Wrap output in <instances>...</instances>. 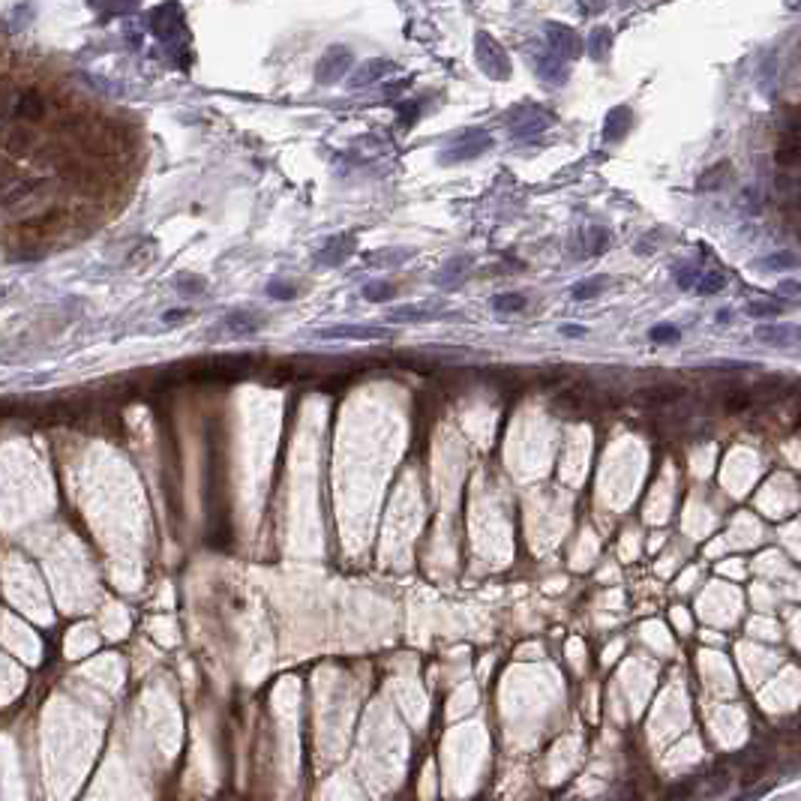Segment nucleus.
<instances>
[{
  "label": "nucleus",
  "mask_w": 801,
  "mask_h": 801,
  "mask_svg": "<svg viewBox=\"0 0 801 801\" xmlns=\"http://www.w3.org/2000/svg\"><path fill=\"white\" fill-rule=\"evenodd\" d=\"M795 336H798V331L793 324H771V327H760V331H757V340L762 345H777V348L793 345Z\"/></svg>",
  "instance_id": "obj_16"
},
{
  "label": "nucleus",
  "mask_w": 801,
  "mask_h": 801,
  "mask_svg": "<svg viewBox=\"0 0 801 801\" xmlns=\"http://www.w3.org/2000/svg\"><path fill=\"white\" fill-rule=\"evenodd\" d=\"M684 397V387L681 385H648V387H639L634 397V405L639 409H669Z\"/></svg>",
  "instance_id": "obj_7"
},
{
  "label": "nucleus",
  "mask_w": 801,
  "mask_h": 801,
  "mask_svg": "<svg viewBox=\"0 0 801 801\" xmlns=\"http://www.w3.org/2000/svg\"><path fill=\"white\" fill-rule=\"evenodd\" d=\"M6 295H9V288H6V286H0V300H4Z\"/></svg>",
  "instance_id": "obj_40"
},
{
  "label": "nucleus",
  "mask_w": 801,
  "mask_h": 801,
  "mask_svg": "<svg viewBox=\"0 0 801 801\" xmlns=\"http://www.w3.org/2000/svg\"><path fill=\"white\" fill-rule=\"evenodd\" d=\"M63 225V213L60 210H51V213H39V217L33 219H25L15 225V241L21 246L27 243H39V241H49V234H54Z\"/></svg>",
  "instance_id": "obj_6"
},
{
  "label": "nucleus",
  "mask_w": 801,
  "mask_h": 801,
  "mask_svg": "<svg viewBox=\"0 0 801 801\" xmlns=\"http://www.w3.org/2000/svg\"><path fill=\"white\" fill-rule=\"evenodd\" d=\"M319 340H381V336H390L387 327L378 324H333V327H321Z\"/></svg>",
  "instance_id": "obj_9"
},
{
  "label": "nucleus",
  "mask_w": 801,
  "mask_h": 801,
  "mask_svg": "<svg viewBox=\"0 0 801 801\" xmlns=\"http://www.w3.org/2000/svg\"><path fill=\"white\" fill-rule=\"evenodd\" d=\"M648 336L654 342H679L681 331L675 324H658V327H651V331H648Z\"/></svg>",
  "instance_id": "obj_33"
},
{
  "label": "nucleus",
  "mask_w": 801,
  "mask_h": 801,
  "mask_svg": "<svg viewBox=\"0 0 801 801\" xmlns=\"http://www.w3.org/2000/svg\"><path fill=\"white\" fill-rule=\"evenodd\" d=\"M783 312L781 300H750L748 303V315L750 319H777Z\"/></svg>",
  "instance_id": "obj_25"
},
{
  "label": "nucleus",
  "mask_w": 801,
  "mask_h": 801,
  "mask_svg": "<svg viewBox=\"0 0 801 801\" xmlns=\"http://www.w3.org/2000/svg\"><path fill=\"white\" fill-rule=\"evenodd\" d=\"M525 307H528V297L520 295V291H504V295L492 297V309L495 312H523Z\"/></svg>",
  "instance_id": "obj_22"
},
{
  "label": "nucleus",
  "mask_w": 801,
  "mask_h": 801,
  "mask_svg": "<svg viewBox=\"0 0 801 801\" xmlns=\"http://www.w3.org/2000/svg\"><path fill=\"white\" fill-rule=\"evenodd\" d=\"M561 336L579 340V336H585V327H579V324H561Z\"/></svg>",
  "instance_id": "obj_36"
},
{
  "label": "nucleus",
  "mask_w": 801,
  "mask_h": 801,
  "mask_svg": "<svg viewBox=\"0 0 801 801\" xmlns=\"http://www.w3.org/2000/svg\"><path fill=\"white\" fill-rule=\"evenodd\" d=\"M45 186V180H27V184H18L13 193H9L6 198H4V205L6 207H13V205H18V201H25V198H30L37 189H42Z\"/></svg>",
  "instance_id": "obj_28"
},
{
  "label": "nucleus",
  "mask_w": 801,
  "mask_h": 801,
  "mask_svg": "<svg viewBox=\"0 0 801 801\" xmlns=\"http://www.w3.org/2000/svg\"><path fill=\"white\" fill-rule=\"evenodd\" d=\"M717 321H720V324L732 321V312H729V309H720V312H717Z\"/></svg>",
  "instance_id": "obj_39"
},
{
  "label": "nucleus",
  "mask_w": 801,
  "mask_h": 801,
  "mask_svg": "<svg viewBox=\"0 0 801 801\" xmlns=\"http://www.w3.org/2000/svg\"><path fill=\"white\" fill-rule=\"evenodd\" d=\"M753 405V399H750V390H729L726 397H724V409L729 411V414H738V411H744V409H750Z\"/></svg>",
  "instance_id": "obj_29"
},
{
  "label": "nucleus",
  "mask_w": 801,
  "mask_h": 801,
  "mask_svg": "<svg viewBox=\"0 0 801 801\" xmlns=\"http://www.w3.org/2000/svg\"><path fill=\"white\" fill-rule=\"evenodd\" d=\"M534 72H537L540 82H546V84H552V87H558V84L568 82V63L558 60L549 49L540 51L537 58H534Z\"/></svg>",
  "instance_id": "obj_11"
},
{
  "label": "nucleus",
  "mask_w": 801,
  "mask_h": 801,
  "mask_svg": "<svg viewBox=\"0 0 801 801\" xmlns=\"http://www.w3.org/2000/svg\"><path fill=\"white\" fill-rule=\"evenodd\" d=\"M726 286V279H724V274H715V270H708V274H699V279H696V291L699 295H717L720 288Z\"/></svg>",
  "instance_id": "obj_27"
},
{
  "label": "nucleus",
  "mask_w": 801,
  "mask_h": 801,
  "mask_svg": "<svg viewBox=\"0 0 801 801\" xmlns=\"http://www.w3.org/2000/svg\"><path fill=\"white\" fill-rule=\"evenodd\" d=\"M757 264H760V270H769V274H774V270H793V267L798 264V255L789 252V250H781V252H774V255L760 258Z\"/></svg>",
  "instance_id": "obj_21"
},
{
  "label": "nucleus",
  "mask_w": 801,
  "mask_h": 801,
  "mask_svg": "<svg viewBox=\"0 0 801 801\" xmlns=\"http://www.w3.org/2000/svg\"><path fill=\"white\" fill-rule=\"evenodd\" d=\"M205 286H207V279L198 276V274H180V276H174V288L180 291V295H186V297L205 295Z\"/></svg>",
  "instance_id": "obj_24"
},
{
  "label": "nucleus",
  "mask_w": 801,
  "mask_h": 801,
  "mask_svg": "<svg viewBox=\"0 0 801 801\" xmlns=\"http://www.w3.org/2000/svg\"><path fill=\"white\" fill-rule=\"evenodd\" d=\"M609 45H613V33H609L606 27H594L591 37H589V42H585V51H589V58L603 60Z\"/></svg>",
  "instance_id": "obj_19"
},
{
  "label": "nucleus",
  "mask_w": 801,
  "mask_h": 801,
  "mask_svg": "<svg viewBox=\"0 0 801 801\" xmlns=\"http://www.w3.org/2000/svg\"><path fill=\"white\" fill-rule=\"evenodd\" d=\"M352 63H354V54L348 45H331V49L321 54L319 66H315V82H321V84L340 82V78L352 70Z\"/></svg>",
  "instance_id": "obj_5"
},
{
  "label": "nucleus",
  "mask_w": 801,
  "mask_h": 801,
  "mask_svg": "<svg viewBox=\"0 0 801 801\" xmlns=\"http://www.w3.org/2000/svg\"><path fill=\"white\" fill-rule=\"evenodd\" d=\"M777 288H781V291H783V295H786V297H795V295H798V282H793V279H786V282H781V286H777Z\"/></svg>",
  "instance_id": "obj_37"
},
{
  "label": "nucleus",
  "mask_w": 801,
  "mask_h": 801,
  "mask_svg": "<svg viewBox=\"0 0 801 801\" xmlns=\"http://www.w3.org/2000/svg\"><path fill=\"white\" fill-rule=\"evenodd\" d=\"M267 295L274 297V300H295V297L300 295V288H297V286H291V282L274 279V282L267 286Z\"/></svg>",
  "instance_id": "obj_31"
},
{
  "label": "nucleus",
  "mask_w": 801,
  "mask_h": 801,
  "mask_svg": "<svg viewBox=\"0 0 801 801\" xmlns=\"http://www.w3.org/2000/svg\"><path fill=\"white\" fill-rule=\"evenodd\" d=\"M609 286V279L606 276H591V279H582V282H577L573 286V300H591V297H597V295H603V288Z\"/></svg>",
  "instance_id": "obj_20"
},
{
  "label": "nucleus",
  "mask_w": 801,
  "mask_h": 801,
  "mask_svg": "<svg viewBox=\"0 0 801 801\" xmlns=\"http://www.w3.org/2000/svg\"><path fill=\"white\" fill-rule=\"evenodd\" d=\"M42 115H45V99L37 94V90H27V94L18 96V103H15L18 120H42Z\"/></svg>",
  "instance_id": "obj_17"
},
{
  "label": "nucleus",
  "mask_w": 801,
  "mask_h": 801,
  "mask_svg": "<svg viewBox=\"0 0 801 801\" xmlns=\"http://www.w3.org/2000/svg\"><path fill=\"white\" fill-rule=\"evenodd\" d=\"M13 180V168H9V162H0V186L9 184Z\"/></svg>",
  "instance_id": "obj_38"
},
{
  "label": "nucleus",
  "mask_w": 801,
  "mask_h": 801,
  "mask_svg": "<svg viewBox=\"0 0 801 801\" xmlns=\"http://www.w3.org/2000/svg\"><path fill=\"white\" fill-rule=\"evenodd\" d=\"M475 58H478V66L483 72H487L489 78H495V82H504L507 75H511V60H507V51L499 45V39H492L489 33H478L475 37Z\"/></svg>",
  "instance_id": "obj_3"
},
{
  "label": "nucleus",
  "mask_w": 801,
  "mask_h": 801,
  "mask_svg": "<svg viewBox=\"0 0 801 801\" xmlns=\"http://www.w3.org/2000/svg\"><path fill=\"white\" fill-rule=\"evenodd\" d=\"M255 369V357H205V360H193V364L172 369L168 378L172 381H238L243 376H250Z\"/></svg>",
  "instance_id": "obj_1"
},
{
  "label": "nucleus",
  "mask_w": 801,
  "mask_h": 801,
  "mask_svg": "<svg viewBox=\"0 0 801 801\" xmlns=\"http://www.w3.org/2000/svg\"><path fill=\"white\" fill-rule=\"evenodd\" d=\"M409 258H411V250H405V246H385V250L366 252V264L369 267H399Z\"/></svg>",
  "instance_id": "obj_15"
},
{
  "label": "nucleus",
  "mask_w": 801,
  "mask_h": 801,
  "mask_svg": "<svg viewBox=\"0 0 801 801\" xmlns=\"http://www.w3.org/2000/svg\"><path fill=\"white\" fill-rule=\"evenodd\" d=\"M487 150H492V139L483 129H466L459 132L456 139L447 141V148L438 153V162L442 165H459V162H468V160H478Z\"/></svg>",
  "instance_id": "obj_2"
},
{
  "label": "nucleus",
  "mask_w": 801,
  "mask_h": 801,
  "mask_svg": "<svg viewBox=\"0 0 801 801\" xmlns=\"http://www.w3.org/2000/svg\"><path fill=\"white\" fill-rule=\"evenodd\" d=\"M189 319H193V312H189V309H168V312L162 315L165 324H184V321H189Z\"/></svg>",
  "instance_id": "obj_35"
},
{
  "label": "nucleus",
  "mask_w": 801,
  "mask_h": 801,
  "mask_svg": "<svg viewBox=\"0 0 801 801\" xmlns=\"http://www.w3.org/2000/svg\"><path fill=\"white\" fill-rule=\"evenodd\" d=\"M630 127H634V111L624 108V105H618V108H613V111L606 115L603 139H606V141H622Z\"/></svg>",
  "instance_id": "obj_14"
},
{
  "label": "nucleus",
  "mask_w": 801,
  "mask_h": 801,
  "mask_svg": "<svg viewBox=\"0 0 801 801\" xmlns=\"http://www.w3.org/2000/svg\"><path fill=\"white\" fill-rule=\"evenodd\" d=\"M442 319V312H426V309H417V307H397L387 312V321L390 324H411V321H435Z\"/></svg>",
  "instance_id": "obj_18"
},
{
  "label": "nucleus",
  "mask_w": 801,
  "mask_h": 801,
  "mask_svg": "<svg viewBox=\"0 0 801 801\" xmlns=\"http://www.w3.org/2000/svg\"><path fill=\"white\" fill-rule=\"evenodd\" d=\"M393 295H397V288H393V282H387V279H376V282H366L364 286V297L369 303H387V300H393Z\"/></svg>",
  "instance_id": "obj_23"
},
{
  "label": "nucleus",
  "mask_w": 801,
  "mask_h": 801,
  "mask_svg": "<svg viewBox=\"0 0 801 801\" xmlns=\"http://www.w3.org/2000/svg\"><path fill=\"white\" fill-rule=\"evenodd\" d=\"M726 177H732V165L729 162H717L715 168H708V172L699 177V186H703V189H717Z\"/></svg>",
  "instance_id": "obj_26"
},
{
  "label": "nucleus",
  "mask_w": 801,
  "mask_h": 801,
  "mask_svg": "<svg viewBox=\"0 0 801 801\" xmlns=\"http://www.w3.org/2000/svg\"><path fill=\"white\" fill-rule=\"evenodd\" d=\"M4 148L13 153V156H21V153H27L30 150V132H25V129H15V132H9L6 135V144Z\"/></svg>",
  "instance_id": "obj_30"
},
{
  "label": "nucleus",
  "mask_w": 801,
  "mask_h": 801,
  "mask_svg": "<svg viewBox=\"0 0 801 801\" xmlns=\"http://www.w3.org/2000/svg\"><path fill=\"white\" fill-rule=\"evenodd\" d=\"M264 315L258 312V309H238V312H229L222 319V331H229V333H234V336H252V333H258L264 327Z\"/></svg>",
  "instance_id": "obj_10"
},
{
  "label": "nucleus",
  "mask_w": 801,
  "mask_h": 801,
  "mask_svg": "<svg viewBox=\"0 0 801 801\" xmlns=\"http://www.w3.org/2000/svg\"><path fill=\"white\" fill-rule=\"evenodd\" d=\"M552 123H556V117H552L546 108L520 105V108H516L513 115H511V139L528 141V139H534V135H540L544 129H549Z\"/></svg>",
  "instance_id": "obj_4"
},
{
  "label": "nucleus",
  "mask_w": 801,
  "mask_h": 801,
  "mask_svg": "<svg viewBox=\"0 0 801 801\" xmlns=\"http://www.w3.org/2000/svg\"><path fill=\"white\" fill-rule=\"evenodd\" d=\"M387 72H397V63L390 60H369L360 70L348 78V87H366V84H378Z\"/></svg>",
  "instance_id": "obj_13"
},
{
  "label": "nucleus",
  "mask_w": 801,
  "mask_h": 801,
  "mask_svg": "<svg viewBox=\"0 0 801 801\" xmlns=\"http://www.w3.org/2000/svg\"><path fill=\"white\" fill-rule=\"evenodd\" d=\"M546 42H549V51L558 60H573L582 54V39L577 37V30H570L564 25H546Z\"/></svg>",
  "instance_id": "obj_8"
},
{
  "label": "nucleus",
  "mask_w": 801,
  "mask_h": 801,
  "mask_svg": "<svg viewBox=\"0 0 801 801\" xmlns=\"http://www.w3.org/2000/svg\"><path fill=\"white\" fill-rule=\"evenodd\" d=\"M352 250H354V238L352 234H340V238H331L321 246V252L315 255V262L324 264V267H336L352 255Z\"/></svg>",
  "instance_id": "obj_12"
},
{
  "label": "nucleus",
  "mask_w": 801,
  "mask_h": 801,
  "mask_svg": "<svg viewBox=\"0 0 801 801\" xmlns=\"http://www.w3.org/2000/svg\"><path fill=\"white\" fill-rule=\"evenodd\" d=\"M699 274H703V270H696V267H691V264H681V267H675V282H679L681 288H693L696 279H699Z\"/></svg>",
  "instance_id": "obj_34"
},
{
  "label": "nucleus",
  "mask_w": 801,
  "mask_h": 801,
  "mask_svg": "<svg viewBox=\"0 0 801 801\" xmlns=\"http://www.w3.org/2000/svg\"><path fill=\"white\" fill-rule=\"evenodd\" d=\"M462 270H466V262H462V258H456V262H450L444 270H438L435 282H438V286H454V282L462 276Z\"/></svg>",
  "instance_id": "obj_32"
}]
</instances>
